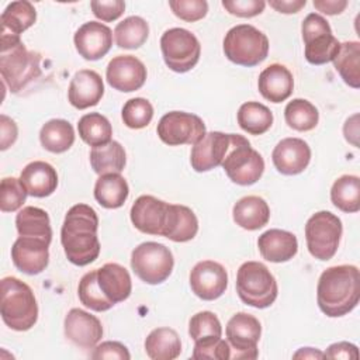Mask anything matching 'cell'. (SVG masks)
I'll use <instances>...</instances> for the list:
<instances>
[{
    "instance_id": "cell-41",
    "label": "cell",
    "mask_w": 360,
    "mask_h": 360,
    "mask_svg": "<svg viewBox=\"0 0 360 360\" xmlns=\"http://www.w3.org/2000/svg\"><path fill=\"white\" fill-rule=\"evenodd\" d=\"M77 294H79L82 304L93 311L103 312V311H108L110 308L114 307V304L105 298V295L101 292V290L98 287L97 269L86 273L82 277V280L79 283Z\"/></svg>"
},
{
    "instance_id": "cell-25",
    "label": "cell",
    "mask_w": 360,
    "mask_h": 360,
    "mask_svg": "<svg viewBox=\"0 0 360 360\" xmlns=\"http://www.w3.org/2000/svg\"><path fill=\"white\" fill-rule=\"evenodd\" d=\"M257 87L266 100L277 104L285 101L291 96L294 79L284 65L271 63L259 75Z\"/></svg>"
},
{
    "instance_id": "cell-23",
    "label": "cell",
    "mask_w": 360,
    "mask_h": 360,
    "mask_svg": "<svg viewBox=\"0 0 360 360\" xmlns=\"http://www.w3.org/2000/svg\"><path fill=\"white\" fill-rule=\"evenodd\" d=\"M104 94L101 76L90 69H82L75 73L68 90L69 103L77 110H86L98 104Z\"/></svg>"
},
{
    "instance_id": "cell-8",
    "label": "cell",
    "mask_w": 360,
    "mask_h": 360,
    "mask_svg": "<svg viewBox=\"0 0 360 360\" xmlns=\"http://www.w3.org/2000/svg\"><path fill=\"white\" fill-rule=\"evenodd\" d=\"M342 231V221L335 214L315 212L305 225V240L311 256L318 260L332 259L339 248Z\"/></svg>"
},
{
    "instance_id": "cell-49",
    "label": "cell",
    "mask_w": 360,
    "mask_h": 360,
    "mask_svg": "<svg viewBox=\"0 0 360 360\" xmlns=\"http://www.w3.org/2000/svg\"><path fill=\"white\" fill-rule=\"evenodd\" d=\"M93 359H118V360H129L131 354L127 349V346H124L120 342H103L101 345L96 346L93 353H91Z\"/></svg>"
},
{
    "instance_id": "cell-27",
    "label": "cell",
    "mask_w": 360,
    "mask_h": 360,
    "mask_svg": "<svg viewBox=\"0 0 360 360\" xmlns=\"http://www.w3.org/2000/svg\"><path fill=\"white\" fill-rule=\"evenodd\" d=\"M20 180L25 187L27 193L37 198H44L51 195L58 187V173L46 162L34 160L28 163L21 174Z\"/></svg>"
},
{
    "instance_id": "cell-22",
    "label": "cell",
    "mask_w": 360,
    "mask_h": 360,
    "mask_svg": "<svg viewBox=\"0 0 360 360\" xmlns=\"http://www.w3.org/2000/svg\"><path fill=\"white\" fill-rule=\"evenodd\" d=\"M73 41L80 56L86 60H97L111 49L112 32L98 21H89L79 27Z\"/></svg>"
},
{
    "instance_id": "cell-53",
    "label": "cell",
    "mask_w": 360,
    "mask_h": 360,
    "mask_svg": "<svg viewBox=\"0 0 360 360\" xmlns=\"http://www.w3.org/2000/svg\"><path fill=\"white\" fill-rule=\"evenodd\" d=\"M270 7L283 14H294L298 13L302 7H305L307 0H270Z\"/></svg>"
},
{
    "instance_id": "cell-9",
    "label": "cell",
    "mask_w": 360,
    "mask_h": 360,
    "mask_svg": "<svg viewBox=\"0 0 360 360\" xmlns=\"http://www.w3.org/2000/svg\"><path fill=\"white\" fill-rule=\"evenodd\" d=\"M305 59L311 65H325L338 55L340 42L333 37L329 22L318 13H309L301 25Z\"/></svg>"
},
{
    "instance_id": "cell-32",
    "label": "cell",
    "mask_w": 360,
    "mask_h": 360,
    "mask_svg": "<svg viewBox=\"0 0 360 360\" xmlns=\"http://www.w3.org/2000/svg\"><path fill=\"white\" fill-rule=\"evenodd\" d=\"M145 352L152 360H173L181 353V342L172 328H156L145 339Z\"/></svg>"
},
{
    "instance_id": "cell-31",
    "label": "cell",
    "mask_w": 360,
    "mask_h": 360,
    "mask_svg": "<svg viewBox=\"0 0 360 360\" xmlns=\"http://www.w3.org/2000/svg\"><path fill=\"white\" fill-rule=\"evenodd\" d=\"M15 228L20 236L39 238L51 243L52 228L48 212L38 207H24L15 217Z\"/></svg>"
},
{
    "instance_id": "cell-24",
    "label": "cell",
    "mask_w": 360,
    "mask_h": 360,
    "mask_svg": "<svg viewBox=\"0 0 360 360\" xmlns=\"http://www.w3.org/2000/svg\"><path fill=\"white\" fill-rule=\"evenodd\" d=\"M257 248L263 259L271 263L291 260L298 252V240L294 233L284 229H269L257 239Z\"/></svg>"
},
{
    "instance_id": "cell-5",
    "label": "cell",
    "mask_w": 360,
    "mask_h": 360,
    "mask_svg": "<svg viewBox=\"0 0 360 360\" xmlns=\"http://www.w3.org/2000/svg\"><path fill=\"white\" fill-rule=\"evenodd\" d=\"M225 56L240 66L252 68L262 63L269 53V39L250 24L232 27L224 38Z\"/></svg>"
},
{
    "instance_id": "cell-13",
    "label": "cell",
    "mask_w": 360,
    "mask_h": 360,
    "mask_svg": "<svg viewBox=\"0 0 360 360\" xmlns=\"http://www.w3.org/2000/svg\"><path fill=\"white\" fill-rule=\"evenodd\" d=\"M225 333L231 347V359L253 360L257 357L262 325L256 316L246 312L235 314L228 321Z\"/></svg>"
},
{
    "instance_id": "cell-12",
    "label": "cell",
    "mask_w": 360,
    "mask_h": 360,
    "mask_svg": "<svg viewBox=\"0 0 360 360\" xmlns=\"http://www.w3.org/2000/svg\"><path fill=\"white\" fill-rule=\"evenodd\" d=\"M160 141L169 146L195 145L207 132L202 120L191 112L170 111L158 124Z\"/></svg>"
},
{
    "instance_id": "cell-36",
    "label": "cell",
    "mask_w": 360,
    "mask_h": 360,
    "mask_svg": "<svg viewBox=\"0 0 360 360\" xmlns=\"http://www.w3.org/2000/svg\"><path fill=\"white\" fill-rule=\"evenodd\" d=\"M236 118L239 127L250 135H262L269 131L273 124L271 111L257 101L243 103L238 110Z\"/></svg>"
},
{
    "instance_id": "cell-33",
    "label": "cell",
    "mask_w": 360,
    "mask_h": 360,
    "mask_svg": "<svg viewBox=\"0 0 360 360\" xmlns=\"http://www.w3.org/2000/svg\"><path fill=\"white\" fill-rule=\"evenodd\" d=\"M125 150L117 141L94 146L90 150V165L93 170L100 176L107 173H121L125 167Z\"/></svg>"
},
{
    "instance_id": "cell-21",
    "label": "cell",
    "mask_w": 360,
    "mask_h": 360,
    "mask_svg": "<svg viewBox=\"0 0 360 360\" xmlns=\"http://www.w3.org/2000/svg\"><path fill=\"white\" fill-rule=\"evenodd\" d=\"M271 160L281 174H300L309 165L311 148L304 139L284 138L274 146Z\"/></svg>"
},
{
    "instance_id": "cell-48",
    "label": "cell",
    "mask_w": 360,
    "mask_h": 360,
    "mask_svg": "<svg viewBox=\"0 0 360 360\" xmlns=\"http://www.w3.org/2000/svg\"><path fill=\"white\" fill-rule=\"evenodd\" d=\"M93 14L105 22L120 18L125 10V3L122 0H93L90 3Z\"/></svg>"
},
{
    "instance_id": "cell-35",
    "label": "cell",
    "mask_w": 360,
    "mask_h": 360,
    "mask_svg": "<svg viewBox=\"0 0 360 360\" xmlns=\"http://www.w3.org/2000/svg\"><path fill=\"white\" fill-rule=\"evenodd\" d=\"M332 62L346 84L353 89L360 87V44L357 41L340 44L339 52Z\"/></svg>"
},
{
    "instance_id": "cell-20",
    "label": "cell",
    "mask_w": 360,
    "mask_h": 360,
    "mask_svg": "<svg viewBox=\"0 0 360 360\" xmlns=\"http://www.w3.org/2000/svg\"><path fill=\"white\" fill-rule=\"evenodd\" d=\"M63 326L65 336L82 349H94L103 338V326L98 318L80 308H72L68 312Z\"/></svg>"
},
{
    "instance_id": "cell-7",
    "label": "cell",
    "mask_w": 360,
    "mask_h": 360,
    "mask_svg": "<svg viewBox=\"0 0 360 360\" xmlns=\"http://www.w3.org/2000/svg\"><path fill=\"white\" fill-rule=\"evenodd\" d=\"M226 176L239 186L255 184L264 172L262 155L250 146V142L238 134H231V146L222 160Z\"/></svg>"
},
{
    "instance_id": "cell-37",
    "label": "cell",
    "mask_w": 360,
    "mask_h": 360,
    "mask_svg": "<svg viewBox=\"0 0 360 360\" xmlns=\"http://www.w3.org/2000/svg\"><path fill=\"white\" fill-rule=\"evenodd\" d=\"M330 200L343 212H357L360 210V179L353 174L340 176L330 188Z\"/></svg>"
},
{
    "instance_id": "cell-4",
    "label": "cell",
    "mask_w": 360,
    "mask_h": 360,
    "mask_svg": "<svg viewBox=\"0 0 360 360\" xmlns=\"http://www.w3.org/2000/svg\"><path fill=\"white\" fill-rule=\"evenodd\" d=\"M236 292L239 298L253 308L270 307L278 294L274 276L260 262H246L238 269Z\"/></svg>"
},
{
    "instance_id": "cell-47",
    "label": "cell",
    "mask_w": 360,
    "mask_h": 360,
    "mask_svg": "<svg viewBox=\"0 0 360 360\" xmlns=\"http://www.w3.org/2000/svg\"><path fill=\"white\" fill-rule=\"evenodd\" d=\"M222 6L232 15L250 18L262 14L266 3L263 0H222Z\"/></svg>"
},
{
    "instance_id": "cell-50",
    "label": "cell",
    "mask_w": 360,
    "mask_h": 360,
    "mask_svg": "<svg viewBox=\"0 0 360 360\" xmlns=\"http://www.w3.org/2000/svg\"><path fill=\"white\" fill-rule=\"evenodd\" d=\"M326 359H357L359 350L357 346L349 342H338L330 345L323 353Z\"/></svg>"
},
{
    "instance_id": "cell-54",
    "label": "cell",
    "mask_w": 360,
    "mask_h": 360,
    "mask_svg": "<svg viewBox=\"0 0 360 360\" xmlns=\"http://www.w3.org/2000/svg\"><path fill=\"white\" fill-rule=\"evenodd\" d=\"M294 359H323V353L312 347H301L292 356Z\"/></svg>"
},
{
    "instance_id": "cell-19",
    "label": "cell",
    "mask_w": 360,
    "mask_h": 360,
    "mask_svg": "<svg viewBox=\"0 0 360 360\" xmlns=\"http://www.w3.org/2000/svg\"><path fill=\"white\" fill-rule=\"evenodd\" d=\"M49 243L39 238L18 236L11 248L14 266L30 276L39 274L49 263Z\"/></svg>"
},
{
    "instance_id": "cell-16",
    "label": "cell",
    "mask_w": 360,
    "mask_h": 360,
    "mask_svg": "<svg viewBox=\"0 0 360 360\" xmlns=\"http://www.w3.org/2000/svg\"><path fill=\"white\" fill-rule=\"evenodd\" d=\"M37 20V11L34 6L27 0L11 1L3 11L0 22V51H6L21 42L20 34L34 25Z\"/></svg>"
},
{
    "instance_id": "cell-15",
    "label": "cell",
    "mask_w": 360,
    "mask_h": 360,
    "mask_svg": "<svg viewBox=\"0 0 360 360\" xmlns=\"http://www.w3.org/2000/svg\"><path fill=\"white\" fill-rule=\"evenodd\" d=\"M190 287L198 298L214 301L225 292L228 273L222 264L214 260L198 262L190 271Z\"/></svg>"
},
{
    "instance_id": "cell-28",
    "label": "cell",
    "mask_w": 360,
    "mask_h": 360,
    "mask_svg": "<svg viewBox=\"0 0 360 360\" xmlns=\"http://www.w3.org/2000/svg\"><path fill=\"white\" fill-rule=\"evenodd\" d=\"M232 217L236 225L246 231H256L267 225L270 208L259 195H246L238 200L232 210Z\"/></svg>"
},
{
    "instance_id": "cell-39",
    "label": "cell",
    "mask_w": 360,
    "mask_h": 360,
    "mask_svg": "<svg viewBox=\"0 0 360 360\" xmlns=\"http://www.w3.org/2000/svg\"><path fill=\"white\" fill-rule=\"evenodd\" d=\"M79 136L90 146H100L111 142L112 127L110 121L100 112L83 115L77 124Z\"/></svg>"
},
{
    "instance_id": "cell-51",
    "label": "cell",
    "mask_w": 360,
    "mask_h": 360,
    "mask_svg": "<svg viewBox=\"0 0 360 360\" xmlns=\"http://www.w3.org/2000/svg\"><path fill=\"white\" fill-rule=\"evenodd\" d=\"M0 129H1L0 149L6 150L7 148H10L15 142L17 135H18V129H17L15 122L4 114L0 115Z\"/></svg>"
},
{
    "instance_id": "cell-2",
    "label": "cell",
    "mask_w": 360,
    "mask_h": 360,
    "mask_svg": "<svg viewBox=\"0 0 360 360\" xmlns=\"http://www.w3.org/2000/svg\"><path fill=\"white\" fill-rule=\"evenodd\" d=\"M360 300V273L353 264H339L322 271L316 285L319 309L330 318L352 312Z\"/></svg>"
},
{
    "instance_id": "cell-14",
    "label": "cell",
    "mask_w": 360,
    "mask_h": 360,
    "mask_svg": "<svg viewBox=\"0 0 360 360\" xmlns=\"http://www.w3.org/2000/svg\"><path fill=\"white\" fill-rule=\"evenodd\" d=\"M170 204L153 195H141L131 207V221L142 233L163 236L169 221Z\"/></svg>"
},
{
    "instance_id": "cell-46",
    "label": "cell",
    "mask_w": 360,
    "mask_h": 360,
    "mask_svg": "<svg viewBox=\"0 0 360 360\" xmlns=\"http://www.w3.org/2000/svg\"><path fill=\"white\" fill-rule=\"evenodd\" d=\"M169 6L176 17L187 22L204 18L208 11V3L205 0H170Z\"/></svg>"
},
{
    "instance_id": "cell-52",
    "label": "cell",
    "mask_w": 360,
    "mask_h": 360,
    "mask_svg": "<svg viewBox=\"0 0 360 360\" xmlns=\"http://www.w3.org/2000/svg\"><path fill=\"white\" fill-rule=\"evenodd\" d=\"M314 7L323 14L335 15V14H340L347 7V1L346 0H314Z\"/></svg>"
},
{
    "instance_id": "cell-30",
    "label": "cell",
    "mask_w": 360,
    "mask_h": 360,
    "mask_svg": "<svg viewBox=\"0 0 360 360\" xmlns=\"http://www.w3.org/2000/svg\"><path fill=\"white\" fill-rule=\"evenodd\" d=\"M129 194L127 180L120 173H107L97 179L94 186V198L104 208H120Z\"/></svg>"
},
{
    "instance_id": "cell-38",
    "label": "cell",
    "mask_w": 360,
    "mask_h": 360,
    "mask_svg": "<svg viewBox=\"0 0 360 360\" xmlns=\"http://www.w3.org/2000/svg\"><path fill=\"white\" fill-rule=\"evenodd\" d=\"M149 35L148 22L138 15L124 18L114 30V38L118 48L136 49L145 44Z\"/></svg>"
},
{
    "instance_id": "cell-43",
    "label": "cell",
    "mask_w": 360,
    "mask_h": 360,
    "mask_svg": "<svg viewBox=\"0 0 360 360\" xmlns=\"http://www.w3.org/2000/svg\"><path fill=\"white\" fill-rule=\"evenodd\" d=\"M188 333L194 342L208 338H221L222 326L214 312L201 311L191 316L188 322Z\"/></svg>"
},
{
    "instance_id": "cell-10",
    "label": "cell",
    "mask_w": 360,
    "mask_h": 360,
    "mask_svg": "<svg viewBox=\"0 0 360 360\" xmlns=\"http://www.w3.org/2000/svg\"><path fill=\"white\" fill-rule=\"evenodd\" d=\"M173 266L170 249L158 242H143L131 253V267L146 284L163 283L172 274Z\"/></svg>"
},
{
    "instance_id": "cell-11",
    "label": "cell",
    "mask_w": 360,
    "mask_h": 360,
    "mask_svg": "<svg viewBox=\"0 0 360 360\" xmlns=\"http://www.w3.org/2000/svg\"><path fill=\"white\" fill-rule=\"evenodd\" d=\"M160 49L167 68L177 73L191 70L201 53L197 37L184 28H170L162 34Z\"/></svg>"
},
{
    "instance_id": "cell-44",
    "label": "cell",
    "mask_w": 360,
    "mask_h": 360,
    "mask_svg": "<svg viewBox=\"0 0 360 360\" xmlns=\"http://www.w3.org/2000/svg\"><path fill=\"white\" fill-rule=\"evenodd\" d=\"M28 193L20 179L4 177L0 184V210L1 212H14L22 207Z\"/></svg>"
},
{
    "instance_id": "cell-40",
    "label": "cell",
    "mask_w": 360,
    "mask_h": 360,
    "mask_svg": "<svg viewBox=\"0 0 360 360\" xmlns=\"http://www.w3.org/2000/svg\"><path fill=\"white\" fill-rule=\"evenodd\" d=\"M284 118L290 128L300 132H307L316 127L319 112L311 101L305 98H294L285 105Z\"/></svg>"
},
{
    "instance_id": "cell-3",
    "label": "cell",
    "mask_w": 360,
    "mask_h": 360,
    "mask_svg": "<svg viewBox=\"0 0 360 360\" xmlns=\"http://www.w3.org/2000/svg\"><path fill=\"white\" fill-rule=\"evenodd\" d=\"M0 291L3 322L17 332L31 329L38 319V304L31 287L17 277H4Z\"/></svg>"
},
{
    "instance_id": "cell-26",
    "label": "cell",
    "mask_w": 360,
    "mask_h": 360,
    "mask_svg": "<svg viewBox=\"0 0 360 360\" xmlns=\"http://www.w3.org/2000/svg\"><path fill=\"white\" fill-rule=\"evenodd\" d=\"M97 283L105 298L114 305L131 295L132 281L128 270L118 263H105L97 269Z\"/></svg>"
},
{
    "instance_id": "cell-42",
    "label": "cell",
    "mask_w": 360,
    "mask_h": 360,
    "mask_svg": "<svg viewBox=\"0 0 360 360\" xmlns=\"http://www.w3.org/2000/svg\"><path fill=\"white\" fill-rule=\"evenodd\" d=\"M122 121L131 129H141L149 125L153 118L152 104L142 97L129 98L122 107Z\"/></svg>"
},
{
    "instance_id": "cell-29",
    "label": "cell",
    "mask_w": 360,
    "mask_h": 360,
    "mask_svg": "<svg viewBox=\"0 0 360 360\" xmlns=\"http://www.w3.org/2000/svg\"><path fill=\"white\" fill-rule=\"evenodd\" d=\"M198 232V219L191 208L180 204H170L169 221L163 236L173 242H188Z\"/></svg>"
},
{
    "instance_id": "cell-1",
    "label": "cell",
    "mask_w": 360,
    "mask_h": 360,
    "mask_svg": "<svg viewBox=\"0 0 360 360\" xmlns=\"http://www.w3.org/2000/svg\"><path fill=\"white\" fill-rule=\"evenodd\" d=\"M98 217L87 204L73 205L65 217L60 242L68 260L76 266H87L100 255L97 238Z\"/></svg>"
},
{
    "instance_id": "cell-6",
    "label": "cell",
    "mask_w": 360,
    "mask_h": 360,
    "mask_svg": "<svg viewBox=\"0 0 360 360\" xmlns=\"http://www.w3.org/2000/svg\"><path fill=\"white\" fill-rule=\"evenodd\" d=\"M0 73L3 83L17 94L41 76V55L28 51L22 42L0 51Z\"/></svg>"
},
{
    "instance_id": "cell-17",
    "label": "cell",
    "mask_w": 360,
    "mask_h": 360,
    "mask_svg": "<svg viewBox=\"0 0 360 360\" xmlns=\"http://www.w3.org/2000/svg\"><path fill=\"white\" fill-rule=\"evenodd\" d=\"M105 77L112 89L131 93L143 86L146 80V68L132 55H118L110 60Z\"/></svg>"
},
{
    "instance_id": "cell-34",
    "label": "cell",
    "mask_w": 360,
    "mask_h": 360,
    "mask_svg": "<svg viewBox=\"0 0 360 360\" xmlns=\"http://www.w3.org/2000/svg\"><path fill=\"white\" fill-rule=\"evenodd\" d=\"M39 142L48 152H66L75 142V131L72 124L60 118L45 122L39 131Z\"/></svg>"
},
{
    "instance_id": "cell-45",
    "label": "cell",
    "mask_w": 360,
    "mask_h": 360,
    "mask_svg": "<svg viewBox=\"0 0 360 360\" xmlns=\"http://www.w3.org/2000/svg\"><path fill=\"white\" fill-rule=\"evenodd\" d=\"M194 359H217L228 360L231 359L229 343L221 338H208L194 342L193 349Z\"/></svg>"
},
{
    "instance_id": "cell-18",
    "label": "cell",
    "mask_w": 360,
    "mask_h": 360,
    "mask_svg": "<svg viewBox=\"0 0 360 360\" xmlns=\"http://www.w3.org/2000/svg\"><path fill=\"white\" fill-rule=\"evenodd\" d=\"M231 146V134L218 131L207 132L195 145H193L190 163L198 172H210L222 165V160Z\"/></svg>"
}]
</instances>
